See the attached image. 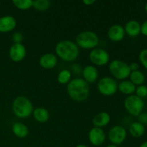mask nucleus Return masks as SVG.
Returning a JSON list of instances; mask_svg holds the SVG:
<instances>
[{"mask_svg": "<svg viewBox=\"0 0 147 147\" xmlns=\"http://www.w3.org/2000/svg\"><path fill=\"white\" fill-rule=\"evenodd\" d=\"M89 60L94 66H104L109 63L110 55L105 49L96 47L89 53Z\"/></svg>", "mask_w": 147, "mask_h": 147, "instance_id": "obj_8", "label": "nucleus"}, {"mask_svg": "<svg viewBox=\"0 0 147 147\" xmlns=\"http://www.w3.org/2000/svg\"><path fill=\"white\" fill-rule=\"evenodd\" d=\"M76 147H88V146L86 144H78Z\"/></svg>", "mask_w": 147, "mask_h": 147, "instance_id": "obj_35", "label": "nucleus"}, {"mask_svg": "<svg viewBox=\"0 0 147 147\" xmlns=\"http://www.w3.org/2000/svg\"><path fill=\"white\" fill-rule=\"evenodd\" d=\"M34 106L31 100L24 96H19L12 102V111L20 119H27L32 115Z\"/></svg>", "mask_w": 147, "mask_h": 147, "instance_id": "obj_3", "label": "nucleus"}, {"mask_svg": "<svg viewBox=\"0 0 147 147\" xmlns=\"http://www.w3.org/2000/svg\"><path fill=\"white\" fill-rule=\"evenodd\" d=\"M97 89L103 96H111L117 92L118 83L113 78L105 76L98 81Z\"/></svg>", "mask_w": 147, "mask_h": 147, "instance_id": "obj_7", "label": "nucleus"}, {"mask_svg": "<svg viewBox=\"0 0 147 147\" xmlns=\"http://www.w3.org/2000/svg\"><path fill=\"white\" fill-rule=\"evenodd\" d=\"M141 34L147 37V20L141 24Z\"/></svg>", "mask_w": 147, "mask_h": 147, "instance_id": "obj_31", "label": "nucleus"}, {"mask_svg": "<svg viewBox=\"0 0 147 147\" xmlns=\"http://www.w3.org/2000/svg\"><path fill=\"white\" fill-rule=\"evenodd\" d=\"M76 44L84 50H93L99 44V37L96 32L86 30L79 33L76 37Z\"/></svg>", "mask_w": 147, "mask_h": 147, "instance_id": "obj_4", "label": "nucleus"}, {"mask_svg": "<svg viewBox=\"0 0 147 147\" xmlns=\"http://www.w3.org/2000/svg\"><path fill=\"white\" fill-rule=\"evenodd\" d=\"M136 86L129 80H121L118 84V90L122 94L126 95V96H131L134 94L136 90Z\"/></svg>", "mask_w": 147, "mask_h": 147, "instance_id": "obj_18", "label": "nucleus"}, {"mask_svg": "<svg viewBox=\"0 0 147 147\" xmlns=\"http://www.w3.org/2000/svg\"><path fill=\"white\" fill-rule=\"evenodd\" d=\"M13 4L16 8L20 10H27L32 7L33 1L32 0H14Z\"/></svg>", "mask_w": 147, "mask_h": 147, "instance_id": "obj_25", "label": "nucleus"}, {"mask_svg": "<svg viewBox=\"0 0 147 147\" xmlns=\"http://www.w3.org/2000/svg\"><path fill=\"white\" fill-rule=\"evenodd\" d=\"M124 27L121 24H115L111 26L107 31V36L109 40L114 42L122 41L125 37Z\"/></svg>", "mask_w": 147, "mask_h": 147, "instance_id": "obj_12", "label": "nucleus"}, {"mask_svg": "<svg viewBox=\"0 0 147 147\" xmlns=\"http://www.w3.org/2000/svg\"><path fill=\"white\" fill-rule=\"evenodd\" d=\"M11 39L14 43H22L23 40V35L20 32H16L11 36Z\"/></svg>", "mask_w": 147, "mask_h": 147, "instance_id": "obj_28", "label": "nucleus"}, {"mask_svg": "<svg viewBox=\"0 0 147 147\" xmlns=\"http://www.w3.org/2000/svg\"><path fill=\"white\" fill-rule=\"evenodd\" d=\"M83 79L89 84V83H96L98 78V70L96 66L93 65H88L85 66L82 70Z\"/></svg>", "mask_w": 147, "mask_h": 147, "instance_id": "obj_13", "label": "nucleus"}, {"mask_svg": "<svg viewBox=\"0 0 147 147\" xmlns=\"http://www.w3.org/2000/svg\"><path fill=\"white\" fill-rule=\"evenodd\" d=\"M123 106L126 111L130 115L137 117L144 109V101L135 94L127 96L123 102Z\"/></svg>", "mask_w": 147, "mask_h": 147, "instance_id": "obj_6", "label": "nucleus"}, {"mask_svg": "<svg viewBox=\"0 0 147 147\" xmlns=\"http://www.w3.org/2000/svg\"><path fill=\"white\" fill-rule=\"evenodd\" d=\"M129 65V67H130L131 71H136V70H139V63L136 62H133V63H130Z\"/></svg>", "mask_w": 147, "mask_h": 147, "instance_id": "obj_32", "label": "nucleus"}, {"mask_svg": "<svg viewBox=\"0 0 147 147\" xmlns=\"http://www.w3.org/2000/svg\"><path fill=\"white\" fill-rule=\"evenodd\" d=\"M127 136V131L123 126L116 125L110 129L108 133L109 140L112 144L119 146L125 142Z\"/></svg>", "mask_w": 147, "mask_h": 147, "instance_id": "obj_9", "label": "nucleus"}, {"mask_svg": "<svg viewBox=\"0 0 147 147\" xmlns=\"http://www.w3.org/2000/svg\"><path fill=\"white\" fill-rule=\"evenodd\" d=\"M82 2L86 6H92L96 2V1H95V0H83Z\"/></svg>", "mask_w": 147, "mask_h": 147, "instance_id": "obj_33", "label": "nucleus"}, {"mask_svg": "<svg viewBox=\"0 0 147 147\" xmlns=\"http://www.w3.org/2000/svg\"><path fill=\"white\" fill-rule=\"evenodd\" d=\"M128 131L131 136L133 137L140 138L144 135L146 129L144 125L142 124L139 121H134L129 125Z\"/></svg>", "mask_w": 147, "mask_h": 147, "instance_id": "obj_20", "label": "nucleus"}, {"mask_svg": "<svg viewBox=\"0 0 147 147\" xmlns=\"http://www.w3.org/2000/svg\"><path fill=\"white\" fill-rule=\"evenodd\" d=\"M124 30L128 36L136 37L141 34V24L136 20H129L125 24Z\"/></svg>", "mask_w": 147, "mask_h": 147, "instance_id": "obj_17", "label": "nucleus"}, {"mask_svg": "<svg viewBox=\"0 0 147 147\" xmlns=\"http://www.w3.org/2000/svg\"><path fill=\"white\" fill-rule=\"evenodd\" d=\"M32 115L34 120L39 123H46L50 119V113L47 109L43 107H37L34 109Z\"/></svg>", "mask_w": 147, "mask_h": 147, "instance_id": "obj_21", "label": "nucleus"}, {"mask_svg": "<svg viewBox=\"0 0 147 147\" xmlns=\"http://www.w3.org/2000/svg\"><path fill=\"white\" fill-rule=\"evenodd\" d=\"M57 57L65 62H73L78 57L80 51L76 42L72 40H64L58 42L55 47Z\"/></svg>", "mask_w": 147, "mask_h": 147, "instance_id": "obj_2", "label": "nucleus"}, {"mask_svg": "<svg viewBox=\"0 0 147 147\" xmlns=\"http://www.w3.org/2000/svg\"><path fill=\"white\" fill-rule=\"evenodd\" d=\"M144 9H145V11H146V12L147 13V2L146 3V4H145V6H144Z\"/></svg>", "mask_w": 147, "mask_h": 147, "instance_id": "obj_37", "label": "nucleus"}, {"mask_svg": "<svg viewBox=\"0 0 147 147\" xmlns=\"http://www.w3.org/2000/svg\"><path fill=\"white\" fill-rule=\"evenodd\" d=\"M139 147H147V141L146 142H143V143L141 144Z\"/></svg>", "mask_w": 147, "mask_h": 147, "instance_id": "obj_34", "label": "nucleus"}, {"mask_svg": "<svg viewBox=\"0 0 147 147\" xmlns=\"http://www.w3.org/2000/svg\"><path fill=\"white\" fill-rule=\"evenodd\" d=\"M70 68H71V71L70 72L76 75L82 73V70H83V68L81 67V66L78 64H73L71 65V67H70Z\"/></svg>", "mask_w": 147, "mask_h": 147, "instance_id": "obj_30", "label": "nucleus"}, {"mask_svg": "<svg viewBox=\"0 0 147 147\" xmlns=\"http://www.w3.org/2000/svg\"><path fill=\"white\" fill-rule=\"evenodd\" d=\"M139 60L143 67L147 70V48L141 50L139 54Z\"/></svg>", "mask_w": 147, "mask_h": 147, "instance_id": "obj_27", "label": "nucleus"}, {"mask_svg": "<svg viewBox=\"0 0 147 147\" xmlns=\"http://www.w3.org/2000/svg\"><path fill=\"white\" fill-rule=\"evenodd\" d=\"M109 69L113 78L119 80H126L131 72L129 65L119 59L111 60L109 64Z\"/></svg>", "mask_w": 147, "mask_h": 147, "instance_id": "obj_5", "label": "nucleus"}, {"mask_svg": "<svg viewBox=\"0 0 147 147\" xmlns=\"http://www.w3.org/2000/svg\"><path fill=\"white\" fill-rule=\"evenodd\" d=\"M67 93L69 97L76 102H83L88 99L90 95V87L81 78H76L67 85Z\"/></svg>", "mask_w": 147, "mask_h": 147, "instance_id": "obj_1", "label": "nucleus"}, {"mask_svg": "<svg viewBox=\"0 0 147 147\" xmlns=\"http://www.w3.org/2000/svg\"><path fill=\"white\" fill-rule=\"evenodd\" d=\"M51 6L49 0H35L33 1L32 7L39 11H45L48 9Z\"/></svg>", "mask_w": 147, "mask_h": 147, "instance_id": "obj_24", "label": "nucleus"}, {"mask_svg": "<svg viewBox=\"0 0 147 147\" xmlns=\"http://www.w3.org/2000/svg\"><path fill=\"white\" fill-rule=\"evenodd\" d=\"M27 55L26 47L22 43H14L9 50V57L14 63H19L24 59Z\"/></svg>", "mask_w": 147, "mask_h": 147, "instance_id": "obj_11", "label": "nucleus"}, {"mask_svg": "<svg viewBox=\"0 0 147 147\" xmlns=\"http://www.w3.org/2000/svg\"><path fill=\"white\" fill-rule=\"evenodd\" d=\"M88 138L93 146H100L106 142V135L103 129L93 126L88 131Z\"/></svg>", "mask_w": 147, "mask_h": 147, "instance_id": "obj_10", "label": "nucleus"}, {"mask_svg": "<svg viewBox=\"0 0 147 147\" xmlns=\"http://www.w3.org/2000/svg\"><path fill=\"white\" fill-rule=\"evenodd\" d=\"M72 73L70 70L67 69H63L60 70L57 74V80L60 84L67 85L69 82L72 80Z\"/></svg>", "mask_w": 147, "mask_h": 147, "instance_id": "obj_23", "label": "nucleus"}, {"mask_svg": "<svg viewBox=\"0 0 147 147\" xmlns=\"http://www.w3.org/2000/svg\"><path fill=\"white\" fill-rule=\"evenodd\" d=\"M106 147H119V146H116V145H114V144H109Z\"/></svg>", "mask_w": 147, "mask_h": 147, "instance_id": "obj_36", "label": "nucleus"}, {"mask_svg": "<svg viewBox=\"0 0 147 147\" xmlns=\"http://www.w3.org/2000/svg\"><path fill=\"white\" fill-rule=\"evenodd\" d=\"M129 80L133 83L135 86H141L145 82V75L140 70L131 71L129 75Z\"/></svg>", "mask_w": 147, "mask_h": 147, "instance_id": "obj_22", "label": "nucleus"}, {"mask_svg": "<svg viewBox=\"0 0 147 147\" xmlns=\"http://www.w3.org/2000/svg\"><path fill=\"white\" fill-rule=\"evenodd\" d=\"M111 122V116L109 113L106 111H101L98 113L93 117L92 123L94 127L101 128L106 127Z\"/></svg>", "mask_w": 147, "mask_h": 147, "instance_id": "obj_16", "label": "nucleus"}, {"mask_svg": "<svg viewBox=\"0 0 147 147\" xmlns=\"http://www.w3.org/2000/svg\"><path fill=\"white\" fill-rule=\"evenodd\" d=\"M39 64L40 67L45 70L53 69L57 65V57L53 53H45L39 59Z\"/></svg>", "mask_w": 147, "mask_h": 147, "instance_id": "obj_14", "label": "nucleus"}, {"mask_svg": "<svg viewBox=\"0 0 147 147\" xmlns=\"http://www.w3.org/2000/svg\"><path fill=\"white\" fill-rule=\"evenodd\" d=\"M138 121L142 124H147V112H142L137 116Z\"/></svg>", "mask_w": 147, "mask_h": 147, "instance_id": "obj_29", "label": "nucleus"}, {"mask_svg": "<svg viewBox=\"0 0 147 147\" xmlns=\"http://www.w3.org/2000/svg\"><path fill=\"white\" fill-rule=\"evenodd\" d=\"M17 27V20L13 16L4 15L0 17V32H11Z\"/></svg>", "mask_w": 147, "mask_h": 147, "instance_id": "obj_15", "label": "nucleus"}, {"mask_svg": "<svg viewBox=\"0 0 147 147\" xmlns=\"http://www.w3.org/2000/svg\"><path fill=\"white\" fill-rule=\"evenodd\" d=\"M11 131L14 135L20 139H24L29 134V129L24 123L16 122L11 126Z\"/></svg>", "mask_w": 147, "mask_h": 147, "instance_id": "obj_19", "label": "nucleus"}, {"mask_svg": "<svg viewBox=\"0 0 147 147\" xmlns=\"http://www.w3.org/2000/svg\"><path fill=\"white\" fill-rule=\"evenodd\" d=\"M135 95L140 98L143 99L147 98V86L145 85H141L137 86L135 90Z\"/></svg>", "mask_w": 147, "mask_h": 147, "instance_id": "obj_26", "label": "nucleus"}]
</instances>
